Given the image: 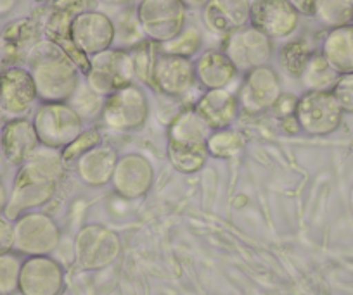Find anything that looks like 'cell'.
Returning <instances> with one entry per match:
<instances>
[{
  "label": "cell",
  "instance_id": "obj_7",
  "mask_svg": "<svg viewBox=\"0 0 353 295\" xmlns=\"http://www.w3.org/2000/svg\"><path fill=\"white\" fill-rule=\"evenodd\" d=\"M88 9H90L88 0H54L49 14L42 25V33L46 35L47 42L59 47L73 61V64L83 76L90 67V57L80 52L71 40V25L78 14L88 11Z\"/></svg>",
  "mask_w": 353,
  "mask_h": 295
},
{
  "label": "cell",
  "instance_id": "obj_30",
  "mask_svg": "<svg viewBox=\"0 0 353 295\" xmlns=\"http://www.w3.org/2000/svg\"><path fill=\"white\" fill-rule=\"evenodd\" d=\"M315 19L327 30L353 23V0H319Z\"/></svg>",
  "mask_w": 353,
  "mask_h": 295
},
{
  "label": "cell",
  "instance_id": "obj_24",
  "mask_svg": "<svg viewBox=\"0 0 353 295\" xmlns=\"http://www.w3.org/2000/svg\"><path fill=\"white\" fill-rule=\"evenodd\" d=\"M118 159L120 155H118L117 149L101 144L80 155V159L74 162V171L83 185L101 188V186L111 183Z\"/></svg>",
  "mask_w": 353,
  "mask_h": 295
},
{
  "label": "cell",
  "instance_id": "obj_25",
  "mask_svg": "<svg viewBox=\"0 0 353 295\" xmlns=\"http://www.w3.org/2000/svg\"><path fill=\"white\" fill-rule=\"evenodd\" d=\"M194 73L196 81L205 90L229 88L239 76L236 66L230 63L223 50L219 49H208L199 54L198 59L194 61Z\"/></svg>",
  "mask_w": 353,
  "mask_h": 295
},
{
  "label": "cell",
  "instance_id": "obj_40",
  "mask_svg": "<svg viewBox=\"0 0 353 295\" xmlns=\"http://www.w3.org/2000/svg\"><path fill=\"white\" fill-rule=\"evenodd\" d=\"M291 2H293V6L301 16H308V18H314L315 16L319 0H291Z\"/></svg>",
  "mask_w": 353,
  "mask_h": 295
},
{
  "label": "cell",
  "instance_id": "obj_42",
  "mask_svg": "<svg viewBox=\"0 0 353 295\" xmlns=\"http://www.w3.org/2000/svg\"><path fill=\"white\" fill-rule=\"evenodd\" d=\"M181 2L185 6V9H188V11L189 9H192V11H203L210 0H181Z\"/></svg>",
  "mask_w": 353,
  "mask_h": 295
},
{
  "label": "cell",
  "instance_id": "obj_35",
  "mask_svg": "<svg viewBox=\"0 0 353 295\" xmlns=\"http://www.w3.org/2000/svg\"><path fill=\"white\" fill-rule=\"evenodd\" d=\"M21 264L19 254L9 252L0 256V295H12L18 292Z\"/></svg>",
  "mask_w": 353,
  "mask_h": 295
},
{
  "label": "cell",
  "instance_id": "obj_11",
  "mask_svg": "<svg viewBox=\"0 0 353 295\" xmlns=\"http://www.w3.org/2000/svg\"><path fill=\"white\" fill-rule=\"evenodd\" d=\"M222 50L236 69L246 74L248 71L256 67L269 66L276 54V45L272 39L248 25L223 36Z\"/></svg>",
  "mask_w": 353,
  "mask_h": 295
},
{
  "label": "cell",
  "instance_id": "obj_23",
  "mask_svg": "<svg viewBox=\"0 0 353 295\" xmlns=\"http://www.w3.org/2000/svg\"><path fill=\"white\" fill-rule=\"evenodd\" d=\"M42 36V25L35 18H19L9 23L2 33V50L8 63H21L30 59L33 50L39 47Z\"/></svg>",
  "mask_w": 353,
  "mask_h": 295
},
{
  "label": "cell",
  "instance_id": "obj_14",
  "mask_svg": "<svg viewBox=\"0 0 353 295\" xmlns=\"http://www.w3.org/2000/svg\"><path fill=\"white\" fill-rule=\"evenodd\" d=\"M301 14L291 0H253L250 25L269 39L286 40L300 28Z\"/></svg>",
  "mask_w": 353,
  "mask_h": 295
},
{
  "label": "cell",
  "instance_id": "obj_20",
  "mask_svg": "<svg viewBox=\"0 0 353 295\" xmlns=\"http://www.w3.org/2000/svg\"><path fill=\"white\" fill-rule=\"evenodd\" d=\"M40 147L33 121L28 118H12L0 130L2 157L11 166H23Z\"/></svg>",
  "mask_w": 353,
  "mask_h": 295
},
{
  "label": "cell",
  "instance_id": "obj_21",
  "mask_svg": "<svg viewBox=\"0 0 353 295\" xmlns=\"http://www.w3.org/2000/svg\"><path fill=\"white\" fill-rule=\"evenodd\" d=\"M192 109L205 121L210 131L232 128V124L236 123L237 116L241 113L237 95L232 94L229 88L205 90V94L196 100Z\"/></svg>",
  "mask_w": 353,
  "mask_h": 295
},
{
  "label": "cell",
  "instance_id": "obj_32",
  "mask_svg": "<svg viewBox=\"0 0 353 295\" xmlns=\"http://www.w3.org/2000/svg\"><path fill=\"white\" fill-rule=\"evenodd\" d=\"M128 50H130L132 63H134L135 80L152 88V69H154V61L159 52V45L144 40V42L137 43Z\"/></svg>",
  "mask_w": 353,
  "mask_h": 295
},
{
  "label": "cell",
  "instance_id": "obj_16",
  "mask_svg": "<svg viewBox=\"0 0 353 295\" xmlns=\"http://www.w3.org/2000/svg\"><path fill=\"white\" fill-rule=\"evenodd\" d=\"M198 85L194 73V61L173 56L159 50L152 69V88L161 95L182 98L191 94Z\"/></svg>",
  "mask_w": 353,
  "mask_h": 295
},
{
  "label": "cell",
  "instance_id": "obj_17",
  "mask_svg": "<svg viewBox=\"0 0 353 295\" xmlns=\"http://www.w3.org/2000/svg\"><path fill=\"white\" fill-rule=\"evenodd\" d=\"M154 176V166L144 154L128 152L118 159L111 186L121 199L137 201L151 192Z\"/></svg>",
  "mask_w": 353,
  "mask_h": 295
},
{
  "label": "cell",
  "instance_id": "obj_38",
  "mask_svg": "<svg viewBox=\"0 0 353 295\" xmlns=\"http://www.w3.org/2000/svg\"><path fill=\"white\" fill-rule=\"evenodd\" d=\"M298 97L293 94H283L281 98L277 100V104L274 106V114L279 118L281 121L290 120V118H294V109H296Z\"/></svg>",
  "mask_w": 353,
  "mask_h": 295
},
{
  "label": "cell",
  "instance_id": "obj_6",
  "mask_svg": "<svg viewBox=\"0 0 353 295\" xmlns=\"http://www.w3.org/2000/svg\"><path fill=\"white\" fill-rule=\"evenodd\" d=\"M132 83H135V73L130 50L113 47L90 57L85 85L99 97H110L111 94Z\"/></svg>",
  "mask_w": 353,
  "mask_h": 295
},
{
  "label": "cell",
  "instance_id": "obj_8",
  "mask_svg": "<svg viewBox=\"0 0 353 295\" xmlns=\"http://www.w3.org/2000/svg\"><path fill=\"white\" fill-rule=\"evenodd\" d=\"M135 12L145 40L158 45L175 39L188 21V9L181 0H141Z\"/></svg>",
  "mask_w": 353,
  "mask_h": 295
},
{
  "label": "cell",
  "instance_id": "obj_18",
  "mask_svg": "<svg viewBox=\"0 0 353 295\" xmlns=\"http://www.w3.org/2000/svg\"><path fill=\"white\" fill-rule=\"evenodd\" d=\"M39 100L30 69L9 66L0 73V111L9 118H25Z\"/></svg>",
  "mask_w": 353,
  "mask_h": 295
},
{
  "label": "cell",
  "instance_id": "obj_22",
  "mask_svg": "<svg viewBox=\"0 0 353 295\" xmlns=\"http://www.w3.org/2000/svg\"><path fill=\"white\" fill-rule=\"evenodd\" d=\"M251 0H210L203 9V25L216 36H227L250 25Z\"/></svg>",
  "mask_w": 353,
  "mask_h": 295
},
{
  "label": "cell",
  "instance_id": "obj_15",
  "mask_svg": "<svg viewBox=\"0 0 353 295\" xmlns=\"http://www.w3.org/2000/svg\"><path fill=\"white\" fill-rule=\"evenodd\" d=\"M71 40L87 57L113 49L117 42V26L108 14L88 9L78 14L71 25Z\"/></svg>",
  "mask_w": 353,
  "mask_h": 295
},
{
  "label": "cell",
  "instance_id": "obj_3",
  "mask_svg": "<svg viewBox=\"0 0 353 295\" xmlns=\"http://www.w3.org/2000/svg\"><path fill=\"white\" fill-rule=\"evenodd\" d=\"M210 128L192 107L181 111L168 124L166 157L173 169L182 175H194L208 161Z\"/></svg>",
  "mask_w": 353,
  "mask_h": 295
},
{
  "label": "cell",
  "instance_id": "obj_27",
  "mask_svg": "<svg viewBox=\"0 0 353 295\" xmlns=\"http://www.w3.org/2000/svg\"><path fill=\"white\" fill-rule=\"evenodd\" d=\"M315 54V49L305 39L291 40L284 43L277 52V66L291 80H300L305 66Z\"/></svg>",
  "mask_w": 353,
  "mask_h": 295
},
{
  "label": "cell",
  "instance_id": "obj_1",
  "mask_svg": "<svg viewBox=\"0 0 353 295\" xmlns=\"http://www.w3.org/2000/svg\"><path fill=\"white\" fill-rule=\"evenodd\" d=\"M66 169L61 151L40 145L16 173L4 212L6 218L14 221L25 212L49 204L56 195L57 185L66 175Z\"/></svg>",
  "mask_w": 353,
  "mask_h": 295
},
{
  "label": "cell",
  "instance_id": "obj_34",
  "mask_svg": "<svg viewBox=\"0 0 353 295\" xmlns=\"http://www.w3.org/2000/svg\"><path fill=\"white\" fill-rule=\"evenodd\" d=\"M114 26H117V40H120L123 43V47H120V49L128 50L145 40L141 25H139L135 9H127V11L121 12L120 18H118V23H114Z\"/></svg>",
  "mask_w": 353,
  "mask_h": 295
},
{
  "label": "cell",
  "instance_id": "obj_29",
  "mask_svg": "<svg viewBox=\"0 0 353 295\" xmlns=\"http://www.w3.org/2000/svg\"><path fill=\"white\" fill-rule=\"evenodd\" d=\"M244 149H246V137L234 128L212 131L208 137L210 157L234 159L243 154Z\"/></svg>",
  "mask_w": 353,
  "mask_h": 295
},
{
  "label": "cell",
  "instance_id": "obj_10",
  "mask_svg": "<svg viewBox=\"0 0 353 295\" xmlns=\"http://www.w3.org/2000/svg\"><path fill=\"white\" fill-rule=\"evenodd\" d=\"M14 250L19 256H49L61 242V230L52 216L40 211L25 212L14 219Z\"/></svg>",
  "mask_w": 353,
  "mask_h": 295
},
{
  "label": "cell",
  "instance_id": "obj_28",
  "mask_svg": "<svg viewBox=\"0 0 353 295\" xmlns=\"http://www.w3.org/2000/svg\"><path fill=\"white\" fill-rule=\"evenodd\" d=\"M339 80V74L329 66L321 52L315 50L314 56L305 66L303 73L300 76L301 87L307 91H332L336 81Z\"/></svg>",
  "mask_w": 353,
  "mask_h": 295
},
{
  "label": "cell",
  "instance_id": "obj_13",
  "mask_svg": "<svg viewBox=\"0 0 353 295\" xmlns=\"http://www.w3.org/2000/svg\"><path fill=\"white\" fill-rule=\"evenodd\" d=\"M121 240L118 233L103 225H87L74 239V256L83 270H101L118 259Z\"/></svg>",
  "mask_w": 353,
  "mask_h": 295
},
{
  "label": "cell",
  "instance_id": "obj_19",
  "mask_svg": "<svg viewBox=\"0 0 353 295\" xmlns=\"http://www.w3.org/2000/svg\"><path fill=\"white\" fill-rule=\"evenodd\" d=\"M64 287V271L49 256L26 257L19 273L21 295H59Z\"/></svg>",
  "mask_w": 353,
  "mask_h": 295
},
{
  "label": "cell",
  "instance_id": "obj_9",
  "mask_svg": "<svg viewBox=\"0 0 353 295\" xmlns=\"http://www.w3.org/2000/svg\"><path fill=\"white\" fill-rule=\"evenodd\" d=\"M341 106L332 91H305L298 97L294 118L300 131L308 137H327L343 123Z\"/></svg>",
  "mask_w": 353,
  "mask_h": 295
},
{
  "label": "cell",
  "instance_id": "obj_5",
  "mask_svg": "<svg viewBox=\"0 0 353 295\" xmlns=\"http://www.w3.org/2000/svg\"><path fill=\"white\" fill-rule=\"evenodd\" d=\"M32 121L40 145L56 151L66 149L83 133L85 121L68 102L40 104Z\"/></svg>",
  "mask_w": 353,
  "mask_h": 295
},
{
  "label": "cell",
  "instance_id": "obj_4",
  "mask_svg": "<svg viewBox=\"0 0 353 295\" xmlns=\"http://www.w3.org/2000/svg\"><path fill=\"white\" fill-rule=\"evenodd\" d=\"M149 116L151 104L148 94L139 83H132L104 98L99 118L108 130L128 133L142 130Z\"/></svg>",
  "mask_w": 353,
  "mask_h": 295
},
{
  "label": "cell",
  "instance_id": "obj_39",
  "mask_svg": "<svg viewBox=\"0 0 353 295\" xmlns=\"http://www.w3.org/2000/svg\"><path fill=\"white\" fill-rule=\"evenodd\" d=\"M14 250V226L8 218L0 216V256Z\"/></svg>",
  "mask_w": 353,
  "mask_h": 295
},
{
  "label": "cell",
  "instance_id": "obj_41",
  "mask_svg": "<svg viewBox=\"0 0 353 295\" xmlns=\"http://www.w3.org/2000/svg\"><path fill=\"white\" fill-rule=\"evenodd\" d=\"M16 6H18V0H0V18L11 14Z\"/></svg>",
  "mask_w": 353,
  "mask_h": 295
},
{
  "label": "cell",
  "instance_id": "obj_36",
  "mask_svg": "<svg viewBox=\"0 0 353 295\" xmlns=\"http://www.w3.org/2000/svg\"><path fill=\"white\" fill-rule=\"evenodd\" d=\"M103 142V135H101L99 128H88V130H83V133L73 142V144L68 145L66 149L61 151V157H63L64 166H74V162L80 159V155H83L85 152H88L90 149L97 147Z\"/></svg>",
  "mask_w": 353,
  "mask_h": 295
},
{
  "label": "cell",
  "instance_id": "obj_31",
  "mask_svg": "<svg viewBox=\"0 0 353 295\" xmlns=\"http://www.w3.org/2000/svg\"><path fill=\"white\" fill-rule=\"evenodd\" d=\"M203 42H205L203 32L198 26H185L175 39L159 45V50L165 54H173V56L192 59L196 54L201 52Z\"/></svg>",
  "mask_w": 353,
  "mask_h": 295
},
{
  "label": "cell",
  "instance_id": "obj_45",
  "mask_svg": "<svg viewBox=\"0 0 353 295\" xmlns=\"http://www.w3.org/2000/svg\"><path fill=\"white\" fill-rule=\"evenodd\" d=\"M33 2H37V4H52L54 0H33Z\"/></svg>",
  "mask_w": 353,
  "mask_h": 295
},
{
  "label": "cell",
  "instance_id": "obj_33",
  "mask_svg": "<svg viewBox=\"0 0 353 295\" xmlns=\"http://www.w3.org/2000/svg\"><path fill=\"white\" fill-rule=\"evenodd\" d=\"M70 104L81 120H92V118L101 116V111L104 106V98L99 97L96 91H92L85 83H80L78 90L74 91L73 97L70 98Z\"/></svg>",
  "mask_w": 353,
  "mask_h": 295
},
{
  "label": "cell",
  "instance_id": "obj_43",
  "mask_svg": "<svg viewBox=\"0 0 353 295\" xmlns=\"http://www.w3.org/2000/svg\"><path fill=\"white\" fill-rule=\"evenodd\" d=\"M8 202H9V192H8V188H6L4 182L0 179V215H4L6 212Z\"/></svg>",
  "mask_w": 353,
  "mask_h": 295
},
{
  "label": "cell",
  "instance_id": "obj_44",
  "mask_svg": "<svg viewBox=\"0 0 353 295\" xmlns=\"http://www.w3.org/2000/svg\"><path fill=\"white\" fill-rule=\"evenodd\" d=\"M99 2H103V4H108V6H118V8H123V6L130 4L132 0H99Z\"/></svg>",
  "mask_w": 353,
  "mask_h": 295
},
{
  "label": "cell",
  "instance_id": "obj_37",
  "mask_svg": "<svg viewBox=\"0 0 353 295\" xmlns=\"http://www.w3.org/2000/svg\"><path fill=\"white\" fill-rule=\"evenodd\" d=\"M332 94L341 106L343 113L353 114V73L341 74L332 88Z\"/></svg>",
  "mask_w": 353,
  "mask_h": 295
},
{
  "label": "cell",
  "instance_id": "obj_26",
  "mask_svg": "<svg viewBox=\"0 0 353 295\" xmlns=\"http://www.w3.org/2000/svg\"><path fill=\"white\" fill-rule=\"evenodd\" d=\"M319 52L341 76L353 73V23L327 30Z\"/></svg>",
  "mask_w": 353,
  "mask_h": 295
},
{
  "label": "cell",
  "instance_id": "obj_46",
  "mask_svg": "<svg viewBox=\"0 0 353 295\" xmlns=\"http://www.w3.org/2000/svg\"><path fill=\"white\" fill-rule=\"evenodd\" d=\"M0 155H2V151H0Z\"/></svg>",
  "mask_w": 353,
  "mask_h": 295
},
{
  "label": "cell",
  "instance_id": "obj_12",
  "mask_svg": "<svg viewBox=\"0 0 353 295\" xmlns=\"http://www.w3.org/2000/svg\"><path fill=\"white\" fill-rule=\"evenodd\" d=\"M283 80L272 66H261L244 74L237 91L239 107L248 116H258L272 111L283 95Z\"/></svg>",
  "mask_w": 353,
  "mask_h": 295
},
{
  "label": "cell",
  "instance_id": "obj_2",
  "mask_svg": "<svg viewBox=\"0 0 353 295\" xmlns=\"http://www.w3.org/2000/svg\"><path fill=\"white\" fill-rule=\"evenodd\" d=\"M37 95L42 104L70 102L80 87V69L57 45L40 42L30 56Z\"/></svg>",
  "mask_w": 353,
  "mask_h": 295
}]
</instances>
